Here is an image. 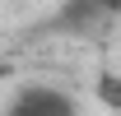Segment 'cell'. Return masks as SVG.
I'll return each mask as SVG.
<instances>
[{
    "mask_svg": "<svg viewBox=\"0 0 121 116\" xmlns=\"http://www.w3.org/2000/svg\"><path fill=\"white\" fill-rule=\"evenodd\" d=\"M5 116H79V107H75V98L60 93V88L28 84V88H19L14 98H9Z\"/></svg>",
    "mask_w": 121,
    "mask_h": 116,
    "instance_id": "1",
    "label": "cell"
},
{
    "mask_svg": "<svg viewBox=\"0 0 121 116\" xmlns=\"http://www.w3.org/2000/svg\"><path fill=\"white\" fill-rule=\"evenodd\" d=\"M121 14V0H65V9H60V28L70 33H89L93 23H103V19Z\"/></svg>",
    "mask_w": 121,
    "mask_h": 116,
    "instance_id": "2",
    "label": "cell"
},
{
    "mask_svg": "<svg viewBox=\"0 0 121 116\" xmlns=\"http://www.w3.org/2000/svg\"><path fill=\"white\" fill-rule=\"evenodd\" d=\"M98 98H103L107 107H117V112H121V70H117V74H112V70L98 74Z\"/></svg>",
    "mask_w": 121,
    "mask_h": 116,
    "instance_id": "3",
    "label": "cell"
}]
</instances>
